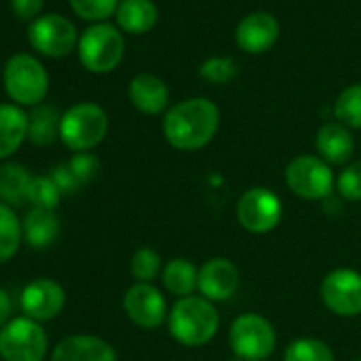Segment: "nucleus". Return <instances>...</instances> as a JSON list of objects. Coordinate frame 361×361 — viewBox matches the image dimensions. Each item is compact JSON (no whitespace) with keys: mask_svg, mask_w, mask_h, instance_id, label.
<instances>
[{"mask_svg":"<svg viewBox=\"0 0 361 361\" xmlns=\"http://www.w3.org/2000/svg\"><path fill=\"white\" fill-rule=\"evenodd\" d=\"M128 98H130L132 106L145 115H159L170 109L168 106L170 104L168 85L151 73H140L130 81Z\"/></svg>","mask_w":361,"mask_h":361,"instance_id":"nucleus-17","label":"nucleus"},{"mask_svg":"<svg viewBox=\"0 0 361 361\" xmlns=\"http://www.w3.org/2000/svg\"><path fill=\"white\" fill-rule=\"evenodd\" d=\"M28 138V113L20 104L0 102V159H9Z\"/></svg>","mask_w":361,"mask_h":361,"instance_id":"nucleus-19","label":"nucleus"},{"mask_svg":"<svg viewBox=\"0 0 361 361\" xmlns=\"http://www.w3.org/2000/svg\"><path fill=\"white\" fill-rule=\"evenodd\" d=\"M20 304H22L24 317L37 323L51 321L64 310L66 291L54 279H37L24 287Z\"/></svg>","mask_w":361,"mask_h":361,"instance_id":"nucleus-13","label":"nucleus"},{"mask_svg":"<svg viewBox=\"0 0 361 361\" xmlns=\"http://www.w3.org/2000/svg\"><path fill=\"white\" fill-rule=\"evenodd\" d=\"M3 83L9 98L20 106L43 104L49 90V75L43 62L30 54H16L7 60Z\"/></svg>","mask_w":361,"mask_h":361,"instance_id":"nucleus-3","label":"nucleus"},{"mask_svg":"<svg viewBox=\"0 0 361 361\" xmlns=\"http://www.w3.org/2000/svg\"><path fill=\"white\" fill-rule=\"evenodd\" d=\"M240 287V270L228 257H213L198 268V293L207 300L226 302Z\"/></svg>","mask_w":361,"mask_h":361,"instance_id":"nucleus-14","label":"nucleus"},{"mask_svg":"<svg viewBox=\"0 0 361 361\" xmlns=\"http://www.w3.org/2000/svg\"><path fill=\"white\" fill-rule=\"evenodd\" d=\"M279 20L266 11H255L243 18L236 26V45L247 54H264L279 41Z\"/></svg>","mask_w":361,"mask_h":361,"instance_id":"nucleus-15","label":"nucleus"},{"mask_svg":"<svg viewBox=\"0 0 361 361\" xmlns=\"http://www.w3.org/2000/svg\"><path fill=\"white\" fill-rule=\"evenodd\" d=\"M73 11L94 24H100L102 20L111 18L113 13H117L119 0H68Z\"/></svg>","mask_w":361,"mask_h":361,"instance_id":"nucleus-31","label":"nucleus"},{"mask_svg":"<svg viewBox=\"0 0 361 361\" xmlns=\"http://www.w3.org/2000/svg\"><path fill=\"white\" fill-rule=\"evenodd\" d=\"M355 361H361V357H359V359H355Z\"/></svg>","mask_w":361,"mask_h":361,"instance_id":"nucleus-37","label":"nucleus"},{"mask_svg":"<svg viewBox=\"0 0 361 361\" xmlns=\"http://www.w3.org/2000/svg\"><path fill=\"white\" fill-rule=\"evenodd\" d=\"M283 361H336V357L325 340L302 336L287 344L283 353Z\"/></svg>","mask_w":361,"mask_h":361,"instance_id":"nucleus-26","label":"nucleus"},{"mask_svg":"<svg viewBox=\"0 0 361 361\" xmlns=\"http://www.w3.org/2000/svg\"><path fill=\"white\" fill-rule=\"evenodd\" d=\"M109 132V115L96 102H77L62 113L60 140L75 153L92 151Z\"/></svg>","mask_w":361,"mask_h":361,"instance_id":"nucleus-4","label":"nucleus"},{"mask_svg":"<svg viewBox=\"0 0 361 361\" xmlns=\"http://www.w3.org/2000/svg\"><path fill=\"white\" fill-rule=\"evenodd\" d=\"M117 24L130 35L151 32L157 24V7L153 0H119Z\"/></svg>","mask_w":361,"mask_h":361,"instance_id":"nucleus-23","label":"nucleus"},{"mask_svg":"<svg viewBox=\"0 0 361 361\" xmlns=\"http://www.w3.org/2000/svg\"><path fill=\"white\" fill-rule=\"evenodd\" d=\"M79 60L92 73H111L119 66L126 43L121 32L111 24H92L79 37Z\"/></svg>","mask_w":361,"mask_h":361,"instance_id":"nucleus-7","label":"nucleus"},{"mask_svg":"<svg viewBox=\"0 0 361 361\" xmlns=\"http://www.w3.org/2000/svg\"><path fill=\"white\" fill-rule=\"evenodd\" d=\"M283 219V202L270 188H249L236 202V221L249 234H268Z\"/></svg>","mask_w":361,"mask_h":361,"instance_id":"nucleus-9","label":"nucleus"},{"mask_svg":"<svg viewBox=\"0 0 361 361\" xmlns=\"http://www.w3.org/2000/svg\"><path fill=\"white\" fill-rule=\"evenodd\" d=\"M62 115L54 104L32 106L28 113V140L37 147H49L60 138Z\"/></svg>","mask_w":361,"mask_h":361,"instance_id":"nucleus-24","label":"nucleus"},{"mask_svg":"<svg viewBox=\"0 0 361 361\" xmlns=\"http://www.w3.org/2000/svg\"><path fill=\"white\" fill-rule=\"evenodd\" d=\"M314 147L321 159H325L329 166H346L350 164V157L355 153V140L346 126L340 121H327L317 130Z\"/></svg>","mask_w":361,"mask_h":361,"instance_id":"nucleus-18","label":"nucleus"},{"mask_svg":"<svg viewBox=\"0 0 361 361\" xmlns=\"http://www.w3.org/2000/svg\"><path fill=\"white\" fill-rule=\"evenodd\" d=\"M47 350V331L41 323L28 317H16L0 329V359L3 361H43Z\"/></svg>","mask_w":361,"mask_h":361,"instance_id":"nucleus-8","label":"nucleus"},{"mask_svg":"<svg viewBox=\"0 0 361 361\" xmlns=\"http://www.w3.org/2000/svg\"><path fill=\"white\" fill-rule=\"evenodd\" d=\"M49 361H117V353L100 336L73 334L54 346Z\"/></svg>","mask_w":361,"mask_h":361,"instance_id":"nucleus-16","label":"nucleus"},{"mask_svg":"<svg viewBox=\"0 0 361 361\" xmlns=\"http://www.w3.org/2000/svg\"><path fill=\"white\" fill-rule=\"evenodd\" d=\"M68 168L75 172V176L79 178V183H92V180L100 174V159L98 155H94L92 151H83V153H75L68 161Z\"/></svg>","mask_w":361,"mask_h":361,"instance_id":"nucleus-33","label":"nucleus"},{"mask_svg":"<svg viewBox=\"0 0 361 361\" xmlns=\"http://www.w3.org/2000/svg\"><path fill=\"white\" fill-rule=\"evenodd\" d=\"M123 310L140 329H157L168 323L170 314L166 295L153 283H134L123 293Z\"/></svg>","mask_w":361,"mask_h":361,"instance_id":"nucleus-12","label":"nucleus"},{"mask_svg":"<svg viewBox=\"0 0 361 361\" xmlns=\"http://www.w3.org/2000/svg\"><path fill=\"white\" fill-rule=\"evenodd\" d=\"M228 342L238 361H268L276 348V329L264 314L243 312L232 321Z\"/></svg>","mask_w":361,"mask_h":361,"instance_id":"nucleus-5","label":"nucleus"},{"mask_svg":"<svg viewBox=\"0 0 361 361\" xmlns=\"http://www.w3.org/2000/svg\"><path fill=\"white\" fill-rule=\"evenodd\" d=\"M161 257L153 247H140L130 257V272L136 283H153L161 276Z\"/></svg>","mask_w":361,"mask_h":361,"instance_id":"nucleus-28","label":"nucleus"},{"mask_svg":"<svg viewBox=\"0 0 361 361\" xmlns=\"http://www.w3.org/2000/svg\"><path fill=\"white\" fill-rule=\"evenodd\" d=\"M24 240V230L18 213L0 202V264H7L18 253Z\"/></svg>","mask_w":361,"mask_h":361,"instance_id":"nucleus-25","label":"nucleus"},{"mask_svg":"<svg viewBox=\"0 0 361 361\" xmlns=\"http://www.w3.org/2000/svg\"><path fill=\"white\" fill-rule=\"evenodd\" d=\"M161 285L176 300L194 295L198 291L196 264L185 257H174V259L166 262L164 270H161Z\"/></svg>","mask_w":361,"mask_h":361,"instance_id":"nucleus-22","label":"nucleus"},{"mask_svg":"<svg viewBox=\"0 0 361 361\" xmlns=\"http://www.w3.org/2000/svg\"><path fill=\"white\" fill-rule=\"evenodd\" d=\"M334 115L346 128H361V83L340 92L334 102Z\"/></svg>","mask_w":361,"mask_h":361,"instance_id":"nucleus-27","label":"nucleus"},{"mask_svg":"<svg viewBox=\"0 0 361 361\" xmlns=\"http://www.w3.org/2000/svg\"><path fill=\"white\" fill-rule=\"evenodd\" d=\"M28 41L39 54L47 58L68 56L79 45L75 24L60 13H45L30 22Z\"/></svg>","mask_w":361,"mask_h":361,"instance_id":"nucleus-11","label":"nucleus"},{"mask_svg":"<svg viewBox=\"0 0 361 361\" xmlns=\"http://www.w3.org/2000/svg\"><path fill=\"white\" fill-rule=\"evenodd\" d=\"M221 123L219 106L209 98H188L164 113L161 132L170 147L178 151L204 149Z\"/></svg>","mask_w":361,"mask_h":361,"instance_id":"nucleus-1","label":"nucleus"},{"mask_svg":"<svg viewBox=\"0 0 361 361\" xmlns=\"http://www.w3.org/2000/svg\"><path fill=\"white\" fill-rule=\"evenodd\" d=\"M32 180L35 174L26 166L18 161L0 164V202L11 209L28 204Z\"/></svg>","mask_w":361,"mask_h":361,"instance_id":"nucleus-20","label":"nucleus"},{"mask_svg":"<svg viewBox=\"0 0 361 361\" xmlns=\"http://www.w3.org/2000/svg\"><path fill=\"white\" fill-rule=\"evenodd\" d=\"M11 310H13L11 295L3 287H0V329H3L11 321Z\"/></svg>","mask_w":361,"mask_h":361,"instance_id":"nucleus-36","label":"nucleus"},{"mask_svg":"<svg viewBox=\"0 0 361 361\" xmlns=\"http://www.w3.org/2000/svg\"><path fill=\"white\" fill-rule=\"evenodd\" d=\"M200 77L209 83H215V85H224V83H230L236 75H238V64L234 58H228V56H213L209 60H204L200 64Z\"/></svg>","mask_w":361,"mask_h":361,"instance_id":"nucleus-29","label":"nucleus"},{"mask_svg":"<svg viewBox=\"0 0 361 361\" xmlns=\"http://www.w3.org/2000/svg\"><path fill=\"white\" fill-rule=\"evenodd\" d=\"M62 200V192L54 183L51 176H35L30 188V204L32 209H47L56 211Z\"/></svg>","mask_w":361,"mask_h":361,"instance_id":"nucleus-30","label":"nucleus"},{"mask_svg":"<svg viewBox=\"0 0 361 361\" xmlns=\"http://www.w3.org/2000/svg\"><path fill=\"white\" fill-rule=\"evenodd\" d=\"M219 323V310L211 300L202 295H190L174 302L166 325L170 336L180 346L198 348L209 344L217 336Z\"/></svg>","mask_w":361,"mask_h":361,"instance_id":"nucleus-2","label":"nucleus"},{"mask_svg":"<svg viewBox=\"0 0 361 361\" xmlns=\"http://www.w3.org/2000/svg\"><path fill=\"white\" fill-rule=\"evenodd\" d=\"M336 192L348 202L361 200V159L342 168V172L336 176Z\"/></svg>","mask_w":361,"mask_h":361,"instance_id":"nucleus-32","label":"nucleus"},{"mask_svg":"<svg viewBox=\"0 0 361 361\" xmlns=\"http://www.w3.org/2000/svg\"><path fill=\"white\" fill-rule=\"evenodd\" d=\"M54 178V183L58 185V190L62 192V196L66 194H77L81 190V183H79V178L75 176V172L68 168V164L64 166H56L54 172L49 174Z\"/></svg>","mask_w":361,"mask_h":361,"instance_id":"nucleus-34","label":"nucleus"},{"mask_svg":"<svg viewBox=\"0 0 361 361\" xmlns=\"http://www.w3.org/2000/svg\"><path fill=\"white\" fill-rule=\"evenodd\" d=\"M22 230H24V240L35 247V249H45L51 247L62 230L60 217L56 211H47V209H30L22 221Z\"/></svg>","mask_w":361,"mask_h":361,"instance_id":"nucleus-21","label":"nucleus"},{"mask_svg":"<svg viewBox=\"0 0 361 361\" xmlns=\"http://www.w3.org/2000/svg\"><path fill=\"white\" fill-rule=\"evenodd\" d=\"M43 5H45V0H11V9H13V13H16L20 20H24V22H28V20L35 22V20L41 16Z\"/></svg>","mask_w":361,"mask_h":361,"instance_id":"nucleus-35","label":"nucleus"},{"mask_svg":"<svg viewBox=\"0 0 361 361\" xmlns=\"http://www.w3.org/2000/svg\"><path fill=\"white\" fill-rule=\"evenodd\" d=\"M285 185L302 200H325L336 190L331 166L319 155L300 153L285 168Z\"/></svg>","mask_w":361,"mask_h":361,"instance_id":"nucleus-6","label":"nucleus"},{"mask_svg":"<svg viewBox=\"0 0 361 361\" xmlns=\"http://www.w3.org/2000/svg\"><path fill=\"white\" fill-rule=\"evenodd\" d=\"M321 302L338 317L361 314V272L355 268H334L319 287Z\"/></svg>","mask_w":361,"mask_h":361,"instance_id":"nucleus-10","label":"nucleus"}]
</instances>
